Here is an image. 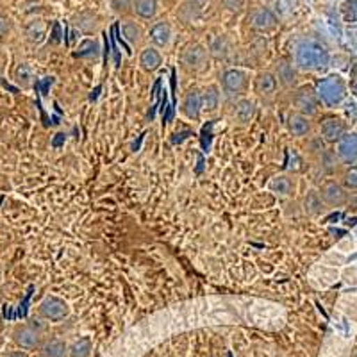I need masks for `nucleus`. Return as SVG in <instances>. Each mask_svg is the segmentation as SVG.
<instances>
[{"label":"nucleus","mask_w":357,"mask_h":357,"mask_svg":"<svg viewBox=\"0 0 357 357\" xmlns=\"http://www.w3.org/2000/svg\"><path fill=\"white\" fill-rule=\"evenodd\" d=\"M293 65L302 72H321L329 66L331 54L317 38H298L293 43Z\"/></svg>","instance_id":"nucleus-1"},{"label":"nucleus","mask_w":357,"mask_h":357,"mask_svg":"<svg viewBox=\"0 0 357 357\" xmlns=\"http://www.w3.org/2000/svg\"><path fill=\"white\" fill-rule=\"evenodd\" d=\"M314 89H317V95L320 98V104H324L325 107H337L347 97L345 81L337 75L321 79Z\"/></svg>","instance_id":"nucleus-2"},{"label":"nucleus","mask_w":357,"mask_h":357,"mask_svg":"<svg viewBox=\"0 0 357 357\" xmlns=\"http://www.w3.org/2000/svg\"><path fill=\"white\" fill-rule=\"evenodd\" d=\"M70 312H72V307H70L68 302L56 295L43 296L36 307L38 317L47 320L49 324H61L70 317Z\"/></svg>","instance_id":"nucleus-3"},{"label":"nucleus","mask_w":357,"mask_h":357,"mask_svg":"<svg viewBox=\"0 0 357 357\" xmlns=\"http://www.w3.org/2000/svg\"><path fill=\"white\" fill-rule=\"evenodd\" d=\"M209 59H211V52L200 43H191L184 47L181 52L178 63L181 68L188 73H200L209 66Z\"/></svg>","instance_id":"nucleus-4"},{"label":"nucleus","mask_w":357,"mask_h":357,"mask_svg":"<svg viewBox=\"0 0 357 357\" xmlns=\"http://www.w3.org/2000/svg\"><path fill=\"white\" fill-rule=\"evenodd\" d=\"M11 340L15 343V347L25 352H36L43 345V334L38 333L33 325L29 321H22L17 324L11 331Z\"/></svg>","instance_id":"nucleus-5"},{"label":"nucleus","mask_w":357,"mask_h":357,"mask_svg":"<svg viewBox=\"0 0 357 357\" xmlns=\"http://www.w3.org/2000/svg\"><path fill=\"white\" fill-rule=\"evenodd\" d=\"M220 81H222V89L229 97H243L250 86L248 73L240 68H227L222 73Z\"/></svg>","instance_id":"nucleus-6"},{"label":"nucleus","mask_w":357,"mask_h":357,"mask_svg":"<svg viewBox=\"0 0 357 357\" xmlns=\"http://www.w3.org/2000/svg\"><path fill=\"white\" fill-rule=\"evenodd\" d=\"M291 102L293 106H295L296 113H302L309 118L318 114V109H320V98H318L317 95V89H312L311 86L296 88L295 93H293Z\"/></svg>","instance_id":"nucleus-7"},{"label":"nucleus","mask_w":357,"mask_h":357,"mask_svg":"<svg viewBox=\"0 0 357 357\" xmlns=\"http://www.w3.org/2000/svg\"><path fill=\"white\" fill-rule=\"evenodd\" d=\"M248 25H250L254 31L257 33H272L279 27V18H277L275 13L268 8H256L252 9L250 15H248Z\"/></svg>","instance_id":"nucleus-8"},{"label":"nucleus","mask_w":357,"mask_h":357,"mask_svg":"<svg viewBox=\"0 0 357 357\" xmlns=\"http://www.w3.org/2000/svg\"><path fill=\"white\" fill-rule=\"evenodd\" d=\"M298 72L301 70L293 65V61H288V59H279L275 63V68H273V73H275L277 82H279L280 88L284 89H296L298 88Z\"/></svg>","instance_id":"nucleus-9"},{"label":"nucleus","mask_w":357,"mask_h":357,"mask_svg":"<svg viewBox=\"0 0 357 357\" xmlns=\"http://www.w3.org/2000/svg\"><path fill=\"white\" fill-rule=\"evenodd\" d=\"M181 113H183L188 120H195V122L202 116V89H188L183 97V102H181Z\"/></svg>","instance_id":"nucleus-10"},{"label":"nucleus","mask_w":357,"mask_h":357,"mask_svg":"<svg viewBox=\"0 0 357 357\" xmlns=\"http://www.w3.org/2000/svg\"><path fill=\"white\" fill-rule=\"evenodd\" d=\"M321 199L325 200V204L329 207H340L343 204H347L349 200V193H347V188L343 184L336 183V181H327L324 183V186L320 188Z\"/></svg>","instance_id":"nucleus-11"},{"label":"nucleus","mask_w":357,"mask_h":357,"mask_svg":"<svg viewBox=\"0 0 357 357\" xmlns=\"http://www.w3.org/2000/svg\"><path fill=\"white\" fill-rule=\"evenodd\" d=\"M268 190L272 191L273 195L282 197V199L293 197V193H295L296 190L295 175H289V174L273 175V177L268 181Z\"/></svg>","instance_id":"nucleus-12"},{"label":"nucleus","mask_w":357,"mask_h":357,"mask_svg":"<svg viewBox=\"0 0 357 357\" xmlns=\"http://www.w3.org/2000/svg\"><path fill=\"white\" fill-rule=\"evenodd\" d=\"M252 88H254V93L257 97L263 98H272L277 93V88H279V82H277L275 73L273 72H259L254 77L252 82Z\"/></svg>","instance_id":"nucleus-13"},{"label":"nucleus","mask_w":357,"mask_h":357,"mask_svg":"<svg viewBox=\"0 0 357 357\" xmlns=\"http://www.w3.org/2000/svg\"><path fill=\"white\" fill-rule=\"evenodd\" d=\"M336 158L345 165L357 162V134L350 132L336 143Z\"/></svg>","instance_id":"nucleus-14"},{"label":"nucleus","mask_w":357,"mask_h":357,"mask_svg":"<svg viewBox=\"0 0 357 357\" xmlns=\"http://www.w3.org/2000/svg\"><path fill=\"white\" fill-rule=\"evenodd\" d=\"M345 136V123L340 118H325L320 126V138L327 143H337Z\"/></svg>","instance_id":"nucleus-15"},{"label":"nucleus","mask_w":357,"mask_h":357,"mask_svg":"<svg viewBox=\"0 0 357 357\" xmlns=\"http://www.w3.org/2000/svg\"><path fill=\"white\" fill-rule=\"evenodd\" d=\"M301 204H302V211L309 216L324 215L325 207H327V204H325V200L321 199V193L318 190L305 191L304 197H302V200H301Z\"/></svg>","instance_id":"nucleus-16"},{"label":"nucleus","mask_w":357,"mask_h":357,"mask_svg":"<svg viewBox=\"0 0 357 357\" xmlns=\"http://www.w3.org/2000/svg\"><path fill=\"white\" fill-rule=\"evenodd\" d=\"M138 63H139V68H142L143 72L152 73V72H155V70L161 68L162 54L159 52L158 47H154V45H149V47H145V49L139 52Z\"/></svg>","instance_id":"nucleus-17"},{"label":"nucleus","mask_w":357,"mask_h":357,"mask_svg":"<svg viewBox=\"0 0 357 357\" xmlns=\"http://www.w3.org/2000/svg\"><path fill=\"white\" fill-rule=\"evenodd\" d=\"M288 130L293 138H305L312 132V120L302 113H291L288 116Z\"/></svg>","instance_id":"nucleus-18"},{"label":"nucleus","mask_w":357,"mask_h":357,"mask_svg":"<svg viewBox=\"0 0 357 357\" xmlns=\"http://www.w3.org/2000/svg\"><path fill=\"white\" fill-rule=\"evenodd\" d=\"M256 102L250 98H240L234 106V122L241 127L250 126V122H254L256 118Z\"/></svg>","instance_id":"nucleus-19"},{"label":"nucleus","mask_w":357,"mask_h":357,"mask_svg":"<svg viewBox=\"0 0 357 357\" xmlns=\"http://www.w3.org/2000/svg\"><path fill=\"white\" fill-rule=\"evenodd\" d=\"M222 104V91L218 84H207L202 89V113L215 114Z\"/></svg>","instance_id":"nucleus-20"},{"label":"nucleus","mask_w":357,"mask_h":357,"mask_svg":"<svg viewBox=\"0 0 357 357\" xmlns=\"http://www.w3.org/2000/svg\"><path fill=\"white\" fill-rule=\"evenodd\" d=\"M11 77L13 81H15V84L20 86L22 89H29L33 88L36 75H34L33 66L29 65V63H18V65H15V68H13Z\"/></svg>","instance_id":"nucleus-21"},{"label":"nucleus","mask_w":357,"mask_h":357,"mask_svg":"<svg viewBox=\"0 0 357 357\" xmlns=\"http://www.w3.org/2000/svg\"><path fill=\"white\" fill-rule=\"evenodd\" d=\"M38 352L40 357H68V343L61 337H50L43 341Z\"/></svg>","instance_id":"nucleus-22"},{"label":"nucleus","mask_w":357,"mask_h":357,"mask_svg":"<svg viewBox=\"0 0 357 357\" xmlns=\"http://www.w3.org/2000/svg\"><path fill=\"white\" fill-rule=\"evenodd\" d=\"M172 36H174V33H172V25L168 22H158L151 29V41L158 49H167L172 43Z\"/></svg>","instance_id":"nucleus-23"},{"label":"nucleus","mask_w":357,"mask_h":357,"mask_svg":"<svg viewBox=\"0 0 357 357\" xmlns=\"http://www.w3.org/2000/svg\"><path fill=\"white\" fill-rule=\"evenodd\" d=\"M159 11L158 0H132V13L142 20H152Z\"/></svg>","instance_id":"nucleus-24"},{"label":"nucleus","mask_w":357,"mask_h":357,"mask_svg":"<svg viewBox=\"0 0 357 357\" xmlns=\"http://www.w3.org/2000/svg\"><path fill=\"white\" fill-rule=\"evenodd\" d=\"M122 34L123 38H126V41H129L130 45H139L142 43L143 36H145L142 25H139L136 20H132V18H126V20H122Z\"/></svg>","instance_id":"nucleus-25"},{"label":"nucleus","mask_w":357,"mask_h":357,"mask_svg":"<svg viewBox=\"0 0 357 357\" xmlns=\"http://www.w3.org/2000/svg\"><path fill=\"white\" fill-rule=\"evenodd\" d=\"M93 354V341L91 337L82 336L68 345V357H91Z\"/></svg>","instance_id":"nucleus-26"},{"label":"nucleus","mask_w":357,"mask_h":357,"mask_svg":"<svg viewBox=\"0 0 357 357\" xmlns=\"http://www.w3.org/2000/svg\"><path fill=\"white\" fill-rule=\"evenodd\" d=\"M73 25L82 31V33H91L98 25V18L95 17L93 13H79L77 17L73 18Z\"/></svg>","instance_id":"nucleus-27"},{"label":"nucleus","mask_w":357,"mask_h":357,"mask_svg":"<svg viewBox=\"0 0 357 357\" xmlns=\"http://www.w3.org/2000/svg\"><path fill=\"white\" fill-rule=\"evenodd\" d=\"M206 2L207 0H186L183 6V15L188 18V20H195L200 13H202Z\"/></svg>","instance_id":"nucleus-28"},{"label":"nucleus","mask_w":357,"mask_h":357,"mask_svg":"<svg viewBox=\"0 0 357 357\" xmlns=\"http://www.w3.org/2000/svg\"><path fill=\"white\" fill-rule=\"evenodd\" d=\"M343 186L349 190H357V168L350 167L343 175Z\"/></svg>","instance_id":"nucleus-29"},{"label":"nucleus","mask_w":357,"mask_h":357,"mask_svg":"<svg viewBox=\"0 0 357 357\" xmlns=\"http://www.w3.org/2000/svg\"><path fill=\"white\" fill-rule=\"evenodd\" d=\"M11 29H13L11 18H9L8 15H2V13H0V41L4 40V38H8V34L11 33Z\"/></svg>","instance_id":"nucleus-30"},{"label":"nucleus","mask_w":357,"mask_h":357,"mask_svg":"<svg viewBox=\"0 0 357 357\" xmlns=\"http://www.w3.org/2000/svg\"><path fill=\"white\" fill-rule=\"evenodd\" d=\"M27 321H29V324H31V325H33V327L38 331V333H41V334L47 333V329H49V325H50L49 321L43 320V318L38 317V314H34V317H31Z\"/></svg>","instance_id":"nucleus-31"},{"label":"nucleus","mask_w":357,"mask_h":357,"mask_svg":"<svg viewBox=\"0 0 357 357\" xmlns=\"http://www.w3.org/2000/svg\"><path fill=\"white\" fill-rule=\"evenodd\" d=\"M36 25H38V22H33V24L29 25V27H33L34 29V33H29L27 36H29V40H33V41H40L41 38L45 36V24L41 25L40 29H36Z\"/></svg>","instance_id":"nucleus-32"},{"label":"nucleus","mask_w":357,"mask_h":357,"mask_svg":"<svg viewBox=\"0 0 357 357\" xmlns=\"http://www.w3.org/2000/svg\"><path fill=\"white\" fill-rule=\"evenodd\" d=\"M223 6L229 9V11L240 13L243 8V0H223Z\"/></svg>","instance_id":"nucleus-33"},{"label":"nucleus","mask_w":357,"mask_h":357,"mask_svg":"<svg viewBox=\"0 0 357 357\" xmlns=\"http://www.w3.org/2000/svg\"><path fill=\"white\" fill-rule=\"evenodd\" d=\"M345 8H347V15H349V18L357 20V0H350Z\"/></svg>","instance_id":"nucleus-34"},{"label":"nucleus","mask_w":357,"mask_h":357,"mask_svg":"<svg viewBox=\"0 0 357 357\" xmlns=\"http://www.w3.org/2000/svg\"><path fill=\"white\" fill-rule=\"evenodd\" d=\"M6 357H29V352H25V350H11V352L6 354Z\"/></svg>","instance_id":"nucleus-35"},{"label":"nucleus","mask_w":357,"mask_h":357,"mask_svg":"<svg viewBox=\"0 0 357 357\" xmlns=\"http://www.w3.org/2000/svg\"><path fill=\"white\" fill-rule=\"evenodd\" d=\"M2 280H4V268L0 264V284H2Z\"/></svg>","instance_id":"nucleus-36"},{"label":"nucleus","mask_w":357,"mask_h":357,"mask_svg":"<svg viewBox=\"0 0 357 357\" xmlns=\"http://www.w3.org/2000/svg\"><path fill=\"white\" fill-rule=\"evenodd\" d=\"M2 331H4V318L0 314V334H2Z\"/></svg>","instance_id":"nucleus-37"},{"label":"nucleus","mask_w":357,"mask_h":357,"mask_svg":"<svg viewBox=\"0 0 357 357\" xmlns=\"http://www.w3.org/2000/svg\"><path fill=\"white\" fill-rule=\"evenodd\" d=\"M354 93H356V95H357V81H356V82H354Z\"/></svg>","instance_id":"nucleus-38"},{"label":"nucleus","mask_w":357,"mask_h":357,"mask_svg":"<svg viewBox=\"0 0 357 357\" xmlns=\"http://www.w3.org/2000/svg\"><path fill=\"white\" fill-rule=\"evenodd\" d=\"M2 73H4V70H2V65H0V79H2Z\"/></svg>","instance_id":"nucleus-39"},{"label":"nucleus","mask_w":357,"mask_h":357,"mask_svg":"<svg viewBox=\"0 0 357 357\" xmlns=\"http://www.w3.org/2000/svg\"><path fill=\"white\" fill-rule=\"evenodd\" d=\"M352 357H357V350H356V352H354V356Z\"/></svg>","instance_id":"nucleus-40"}]
</instances>
